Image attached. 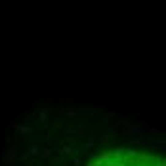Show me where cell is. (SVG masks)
Here are the masks:
<instances>
[{
    "instance_id": "cell-1",
    "label": "cell",
    "mask_w": 166,
    "mask_h": 166,
    "mask_svg": "<svg viewBox=\"0 0 166 166\" xmlns=\"http://www.w3.org/2000/svg\"><path fill=\"white\" fill-rule=\"evenodd\" d=\"M14 160H15V149L12 147V149H8L4 153V162H12L14 164Z\"/></svg>"
},
{
    "instance_id": "cell-2",
    "label": "cell",
    "mask_w": 166,
    "mask_h": 166,
    "mask_svg": "<svg viewBox=\"0 0 166 166\" xmlns=\"http://www.w3.org/2000/svg\"><path fill=\"white\" fill-rule=\"evenodd\" d=\"M40 156H46V159H50V156H52V149H42V151H40Z\"/></svg>"
},
{
    "instance_id": "cell-3",
    "label": "cell",
    "mask_w": 166,
    "mask_h": 166,
    "mask_svg": "<svg viewBox=\"0 0 166 166\" xmlns=\"http://www.w3.org/2000/svg\"><path fill=\"white\" fill-rule=\"evenodd\" d=\"M101 143H109V132H107L105 136H103V137H101Z\"/></svg>"
},
{
    "instance_id": "cell-4",
    "label": "cell",
    "mask_w": 166,
    "mask_h": 166,
    "mask_svg": "<svg viewBox=\"0 0 166 166\" xmlns=\"http://www.w3.org/2000/svg\"><path fill=\"white\" fill-rule=\"evenodd\" d=\"M19 132H25V134H27V132H29V128H27V126H19Z\"/></svg>"
}]
</instances>
